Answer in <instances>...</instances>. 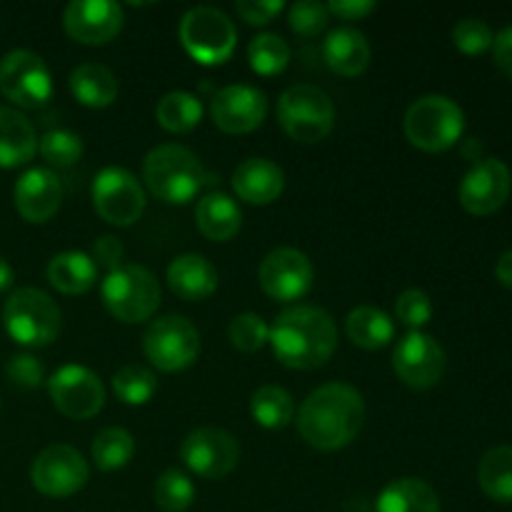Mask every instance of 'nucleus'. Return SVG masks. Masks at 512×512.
Wrapping results in <instances>:
<instances>
[{
    "label": "nucleus",
    "instance_id": "obj_47",
    "mask_svg": "<svg viewBox=\"0 0 512 512\" xmlns=\"http://www.w3.org/2000/svg\"><path fill=\"white\" fill-rule=\"evenodd\" d=\"M495 278L500 280V285L512 290V250L500 255L498 265H495Z\"/></svg>",
    "mask_w": 512,
    "mask_h": 512
},
{
    "label": "nucleus",
    "instance_id": "obj_36",
    "mask_svg": "<svg viewBox=\"0 0 512 512\" xmlns=\"http://www.w3.org/2000/svg\"><path fill=\"white\" fill-rule=\"evenodd\" d=\"M153 500L165 512H185L195 503V485L183 470H165L153 485Z\"/></svg>",
    "mask_w": 512,
    "mask_h": 512
},
{
    "label": "nucleus",
    "instance_id": "obj_11",
    "mask_svg": "<svg viewBox=\"0 0 512 512\" xmlns=\"http://www.w3.org/2000/svg\"><path fill=\"white\" fill-rule=\"evenodd\" d=\"M180 460L190 473L203 480H223L225 475L233 473L240 463V445L235 435L228 430L205 428L193 430L180 445Z\"/></svg>",
    "mask_w": 512,
    "mask_h": 512
},
{
    "label": "nucleus",
    "instance_id": "obj_28",
    "mask_svg": "<svg viewBox=\"0 0 512 512\" xmlns=\"http://www.w3.org/2000/svg\"><path fill=\"white\" fill-rule=\"evenodd\" d=\"M70 93L85 108H108L118 98V80L105 65L83 63L70 73Z\"/></svg>",
    "mask_w": 512,
    "mask_h": 512
},
{
    "label": "nucleus",
    "instance_id": "obj_44",
    "mask_svg": "<svg viewBox=\"0 0 512 512\" xmlns=\"http://www.w3.org/2000/svg\"><path fill=\"white\" fill-rule=\"evenodd\" d=\"M123 255L125 248L123 243H120V238H115V235H100L93 243L90 258H93V263L98 265V268H105L108 273H113V270H118L120 265H123Z\"/></svg>",
    "mask_w": 512,
    "mask_h": 512
},
{
    "label": "nucleus",
    "instance_id": "obj_10",
    "mask_svg": "<svg viewBox=\"0 0 512 512\" xmlns=\"http://www.w3.org/2000/svg\"><path fill=\"white\" fill-rule=\"evenodd\" d=\"M0 93L18 108H40L53 95V78L33 50H10L0 60Z\"/></svg>",
    "mask_w": 512,
    "mask_h": 512
},
{
    "label": "nucleus",
    "instance_id": "obj_38",
    "mask_svg": "<svg viewBox=\"0 0 512 512\" xmlns=\"http://www.w3.org/2000/svg\"><path fill=\"white\" fill-rule=\"evenodd\" d=\"M228 338L233 343V348H238L240 353H258L268 343L270 325L260 315L243 313L230 320Z\"/></svg>",
    "mask_w": 512,
    "mask_h": 512
},
{
    "label": "nucleus",
    "instance_id": "obj_41",
    "mask_svg": "<svg viewBox=\"0 0 512 512\" xmlns=\"http://www.w3.org/2000/svg\"><path fill=\"white\" fill-rule=\"evenodd\" d=\"M395 318L413 330L428 325L430 318H433V303H430L428 293L418 288L400 293L398 300H395Z\"/></svg>",
    "mask_w": 512,
    "mask_h": 512
},
{
    "label": "nucleus",
    "instance_id": "obj_25",
    "mask_svg": "<svg viewBox=\"0 0 512 512\" xmlns=\"http://www.w3.org/2000/svg\"><path fill=\"white\" fill-rule=\"evenodd\" d=\"M195 223H198V230L208 240L228 243L240 233L243 213H240L238 203L230 195L208 193L195 205Z\"/></svg>",
    "mask_w": 512,
    "mask_h": 512
},
{
    "label": "nucleus",
    "instance_id": "obj_6",
    "mask_svg": "<svg viewBox=\"0 0 512 512\" xmlns=\"http://www.w3.org/2000/svg\"><path fill=\"white\" fill-rule=\"evenodd\" d=\"M60 308L38 288H20L5 300L3 325L15 343L25 348L50 345L60 333Z\"/></svg>",
    "mask_w": 512,
    "mask_h": 512
},
{
    "label": "nucleus",
    "instance_id": "obj_20",
    "mask_svg": "<svg viewBox=\"0 0 512 512\" xmlns=\"http://www.w3.org/2000/svg\"><path fill=\"white\" fill-rule=\"evenodd\" d=\"M15 208L28 223H48L63 205V185L48 168H30L15 183Z\"/></svg>",
    "mask_w": 512,
    "mask_h": 512
},
{
    "label": "nucleus",
    "instance_id": "obj_22",
    "mask_svg": "<svg viewBox=\"0 0 512 512\" xmlns=\"http://www.w3.org/2000/svg\"><path fill=\"white\" fill-rule=\"evenodd\" d=\"M168 288L188 303H200L218 290V270L205 255L183 253L168 265Z\"/></svg>",
    "mask_w": 512,
    "mask_h": 512
},
{
    "label": "nucleus",
    "instance_id": "obj_3",
    "mask_svg": "<svg viewBox=\"0 0 512 512\" xmlns=\"http://www.w3.org/2000/svg\"><path fill=\"white\" fill-rule=\"evenodd\" d=\"M143 180L150 195L168 205H185L205 185V168L193 150L183 145H158L145 155Z\"/></svg>",
    "mask_w": 512,
    "mask_h": 512
},
{
    "label": "nucleus",
    "instance_id": "obj_13",
    "mask_svg": "<svg viewBox=\"0 0 512 512\" xmlns=\"http://www.w3.org/2000/svg\"><path fill=\"white\" fill-rule=\"evenodd\" d=\"M93 208L105 223L128 228L145 210L143 185L128 170L103 168L93 180Z\"/></svg>",
    "mask_w": 512,
    "mask_h": 512
},
{
    "label": "nucleus",
    "instance_id": "obj_15",
    "mask_svg": "<svg viewBox=\"0 0 512 512\" xmlns=\"http://www.w3.org/2000/svg\"><path fill=\"white\" fill-rule=\"evenodd\" d=\"M258 280L268 298L278 303H295L310 293L315 270L303 250L275 248L260 263Z\"/></svg>",
    "mask_w": 512,
    "mask_h": 512
},
{
    "label": "nucleus",
    "instance_id": "obj_7",
    "mask_svg": "<svg viewBox=\"0 0 512 512\" xmlns=\"http://www.w3.org/2000/svg\"><path fill=\"white\" fill-rule=\"evenodd\" d=\"M103 303L120 323H145L160 305L158 278L143 265H120L103 280Z\"/></svg>",
    "mask_w": 512,
    "mask_h": 512
},
{
    "label": "nucleus",
    "instance_id": "obj_29",
    "mask_svg": "<svg viewBox=\"0 0 512 512\" xmlns=\"http://www.w3.org/2000/svg\"><path fill=\"white\" fill-rule=\"evenodd\" d=\"M345 330H348V338L353 340V345L363 350L385 348L395 335V325L390 315L383 313L380 308H373V305L355 308L345 320Z\"/></svg>",
    "mask_w": 512,
    "mask_h": 512
},
{
    "label": "nucleus",
    "instance_id": "obj_19",
    "mask_svg": "<svg viewBox=\"0 0 512 512\" xmlns=\"http://www.w3.org/2000/svg\"><path fill=\"white\" fill-rule=\"evenodd\" d=\"M65 33L83 45H105L123 28V8L110 0H73L63 13Z\"/></svg>",
    "mask_w": 512,
    "mask_h": 512
},
{
    "label": "nucleus",
    "instance_id": "obj_9",
    "mask_svg": "<svg viewBox=\"0 0 512 512\" xmlns=\"http://www.w3.org/2000/svg\"><path fill=\"white\" fill-rule=\"evenodd\" d=\"M145 358L163 373H180L200 355V333L183 315H165L150 323L143 335Z\"/></svg>",
    "mask_w": 512,
    "mask_h": 512
},
{
    "label": "nucleus",
    "instance_id": "obj_4",
    "mask_svg": "<svg viewBox=\"0 0 512 512\" xmlns=\"http://www.w3.org/2000/svg\"><path fill=\"white\" fill-rule=\"evenodd\" d=\"M278 123L295 143H320L335 125V105L318 85H290L278 98Z\"/></svg>",
    "mask_w": 512,
    "mask_h": 512
},
{
    "label": "nucleus",
    "instance_id": "obj_27",
    "mask_svg": "<svg viewBox=\"0 0 512 512\" xmlns=\"http://www.w3.org/2000/svg\"><path fill=\"white\" fill-rule=\"evenodd\" d=\"M378 512H440V498L425 480L398 478L383 488L375 503Z\"/></svg>",
    "mask_w": 512,
    "mask_h": 512
},
{
    "label": "nucleus",
    "instance_id": "obj_46",
    "mask_svg": "<svg viewBox=\"0 0 512 512\" xmlns=\"http://www.w3.org/2000/svg\"><path fill=\"white\" fill-rule=\"evenodd\" d=\"M493 58L495 65L512 80V25H508V28L500 30V33L495 35Z\"/></svg>",
    "mask_w": 512,
    "mask_h": 512
},
{
    "label": "nucleus",
    "instance_id": "obj_43",
    "mask_svg": "<svg viewBox=\"0 0 512 512\" xmlns=\"http://www.w3.org/2000/svg\"><path fill=\"white\" fill-rule=\"evenodd\" d=\"M285 10L283 0H238L235 13L248 25H268Z\"/></svg>",
    "mask_w": 512,
    "mask_h": 512
},
{
    "label": "nucleus",
    "instance_id": "obj_30",
    "mask_svg": "<svg viewBox=\"0 0 512 512\" xmlns=\"http://www.w3.org/2000/svg\"><path fill=\"white\" fill-rule=\"evenodd\" d=\"M478 483L495 503H512V445H498L483 455Z\"/></svg>",
    "mask_w": 512,
    "mask_h": 512
},
{
    "label": "nucleus",
    "instance_id": "obj_2",
    "mask_svg": "<svg viewBox=\"0 0 512 512\" xmlns=\"http://www.w3.org/2000/svg\"><path fill=\"white\" fill-rule=\"evenodd\" d=\"M268 343L285 368H323L338 348L335 320L315 305H293L275 318Z\"/></svg>",
    "mask_w": 512,
    "mask_h": 512
},
{
    "label": "nucleus",
    "instance_id": "obj_21",
    "mask_svg": "<svg viewBox=\"0 0 512 512\" xmlns=\"http://www.w3.org/2000/svg\"><path fill=\"white\" fill-rule=\"evenodd\" d=\"M233 190L240 200L250 205H270L283 195L285 173L278 163L268 158H248L235 168Z\"/></svg>",
    "mask_w": 512,
    "mask_h": 512
},
{
    "label": "nucleus",
    "instance_id": "obj_34",
    "mask_svg": "<svg viewBox=\"0 0 512 512\" xmlns=\"http://www.w3.org/2000/svg\"><path fill=\"white\" fill-rule=\"evenodd\" d=\"M155 390H158V380H155L153 370H148L145 365H123V368L113 375V393L118 395L120 403L125 405L150 403Z\"/></svg>",
    "mask_w": 512,
    "mask_h": 512
},
{
    "label": "nucleus",
    "instance_id": "obj_8",
    "mask_svg": "<svg viewBox=\"0 0 512 512\" xmlns=\"http://www.w3.org/2000/svg\"><path fill=\"white\" fill-rule=\"evenodd\" d=\"M180 43L200 65H220L233 55L238 30L223 10L198 5L180 20Z\"/></svg>",
    "mask_w": 512,
    "mask_h": 512
},
{
    "label": "nucleus",
    "instance_id": "obj_33",
    "mask_svg": "<svg viewBox=\"0 0 512 512\" xmlns=\"http://www.w3.org/2000/svg\"><path fill=\"white\" fill-rule=\"evenodd\" d=\"M135 455V440L125 428H105L95 435L93 445H90V458H93L95 468L105 470H120L133 460Z\"/></svg>",
    "mask_w": 512,
    "mask_h": 512
},
{
    "label": "nucleus",
    "instance_id": "obj_37",
    "mask_svg": "<svg viewBox=\"0 0 512 512\" xmlns=\"http://www.w3.org/2000/svg\"><path fill=\"white\" fill-rule=\"evenodd\" d=\"M38 150L45 163L53 165V168H70V165L83 158V140H80L78 133H70V130H48L38 140Z\"/></svg>",
    "mask_w": 512,
    "mask_h": 512
},
{
    "label": "nucleus",
    "instance_id": "obj_48",
    "mask_svg": "<svg viewBox=\"0 0 512 512\" xmlns=\"http://www.w3.org/2000/svg\"><path fill=\"white\" fill-rule=\"evenodd\" d=\"M13 278H15L13 268H10L8 260L0 255V293H3V290H8L10 285H13Z\"/></svg>",
    "mask_w": 512,
    "mask_h": 512
},
{
    "label": "nucleus",
    "instance_id": "obj_39",
    "mask_svg": "<svg viewBox=\"0 0 512 512\" xmlns=\"http://www.w3.org/2000/svg\"><path fill=\"white\" fill-rule=\"evenodd\" d=\"M330 13L323 3L315 0H300V3L288 8V25L293 33L303 35V38H313V35L323 33L328 25Z\"/></svg>",
    "mask_w": 512,
    "mask_h": 512
},
{
    "label": "nucleus",
    "instance_id": "obj_35",
    "mask_svg": "<svg viewBox=\"0 0 512 512\" xmlns=\"http://www.w3.org/2000/svg\"><path fill=\"white\" fill-rule=\"evenodd\" d=\"M248 60L258 75H278L290 63V45L275 33L255 35L248 45Z\"/></svg>",
    "mask_w": 512,
    "mask_h": 512
},
{
    "label": "nucleus",
    "instance_id": "obj_5",
    "mask_svg": "<svg viewBox=\"0 0 512 512\" xmlns=\"http://www.w3.org/2000/svg\"><path fill=\"white\" fill-rule=\"evenodd\" d=\"M405 138L425 153L453 148L465 128V115L455 100L445 95H423L408 108L403 120Z\"/></svg>",
    "mask_w": 512,
    "mask_h": 512
},
{
    "label": "nucleus",
    "instance_id": "obj_23",
    "mask_svg": "<svg viewBox=\"0 0 512 512\" xmlns=\"http://www.w3.org/2000/svg\"><path fill=\"white\" fill-rule=\"evenodd\" d=\"M323 55L333 73L343 75V78H355V75L368 70L373 50H370L368 38L360 30L338 28L325 38Z\"/></svg>",
    "mask_w": 512,
    "mask_h": 512
},
{
    "label": "nucleus",
    "instance_id": "obj_32",
    "mask_svg": "<svg viewBox=\"0 0 512 512\" xmlns=\"http://www.w3.org/2000/svg\"><path fill=\"white\" fill-rule=\"evenodd\" d=\"M155 118H158L160 128L168 130V133H190L203 120V103L193 93L173 90V93L160 98Z\"/></svg>",
    "mask_w": 512,
    "mask_h": 512
},
{
    "label": "nucleus",
    "instance_id": "obj_31",
    "mask_svg": "<svg viewBox=\"0 0 512 512\" xmlns=\"http://www.w3.org/2000/svg\"><path fill=\"white\" fill-rule=\"evenodd\" d=\"M250 415L265 430H283L293 423L295 403L280 385H263L250 398Z\"/></svg>",
    "mask_w": 512,
    "mask_h": 512
},
{
    "label": "nucleus",
    "instance_id": "obj_12",
    "mask_svg": "<svg viewBox=\"0 0 512 512\" xmlns=\"http://www.w3.org/2000/svg\"><path fill=\"white\" fill-rule=\"evenodd\" d=\"M90 478L88 460L73 445H50L30 465V483L45 498H70Z\"/></svg>",
    "mask_w": 512,
    "mask_h": 512
},
{
    "label": "nucleus",
    "instance_id": "obj_45",
    "mask_svg": "<svg viewBox=\"0 0 512 512\" xmlns=\"http://www.w3.org/2000/svg\"><path fill=\"white\" fill-rule=\"evenodd\" d=\"M325 8H328L330 15H335L340 20H360L373 13L378 5L373 0H330Z\"/></svg>",
    "mask_w": 512,
    "mask_h": 512
},
{
    "label": "nucleus",
    "instance_id": "obj_1",
    "mask_svg": "<svg viewBox=\"0 0 512 512\" xmlns=\"http://www.w3.org/2000/svg\"><path fill=\"white\" fill-rule=\"evenodd\" d=\"M365 423V400L353 385L328 383L315 388L298 410L305 443L323 453L343 450L358 438Z\"/></svg>",
    "mask_w": 512,
    "mask_h": 512
},
{
    "label": "nucleus",
    "instance_id": "obj_16",
    "mask_svg": "<svg viewBox=\"0 0 512 512\" xmlns=\"http://www.w3.org/2000/svg\"><path fill=\"white\" fill-rule=\"evenodd\" d=\"M445 350L433 335L410 330L393 350V370L408 388L425 390L440 383L445 373Z\"/></svg>",
    "mask_w": 512,
    "mask_h": 512
},
{
    "label": "nucleus",
    "instance_id": "obj_42",
    "mask_svg": "<svg viewBox=\"0 0 512 512\" xmlns=\"http://www.w3.org/2000/svg\"><path fill=\"white\" fill-rule=\"evenodd\" d=\"M5 378H8L15 388L35 390L43 385L45 370L35 355L18 353L8 360V365H5Z\"/></svg>",
    "mask_w": 512,
    "mask_h": 512
},
{
    "label": "nucleus",
    "instance_id": "obj_18",
    "mask_svg": "<svg viewBox=\"0 0 512 512\" xmlns=\"http://www.w3.org/2000/svg\"><path fill=\"white\" fill-rule=\"evenodd\" d=\"M512 173L498 158H483L465 173L460 183V205L470 215H493L508 203Z\"/></svg>",
    "mask_w": 512,
    "mask_h": 512
},
{
    "label": "nucleus",
    "instance_id": "obj_24",
    "mask_svg": "<svg viewBox=\"0 0 512 512\" xmlns=\"http://www.w3.org/2000/svg\"><path fill=\"white\" fill-rule=\"evenodd\" d=\"M38 150V135L30 120L15 108L0 105V168H20L33 160Z\"/></svg>",
    "mask_w": 512,
    "mask_h": 512
},
{
    "label": "nucleus",
    "instance_id": "obj_14",
    "mask_svg": "<svg viewBox=\"0 0 512 512\" xmlns=\"http://www.w3.org/2000/svg\"><path fill=\"white\" fill-rule=\"evenodd\" d=\"M48 395L55 410L70 420H90L103 410L105 388L98 373L85 365H63L48 380Z\"/></svg>",
    "mask_w": 512,
    "mask_h": 512
},
{
    "label": "nucleus",
    "instance_id": "obj_40",
    "mask_svg": "<svg viewBox=\"0 0 512 512\" xmlns=\"http://www.w3.org/2000/svg\"><path fill=\"white\" fill-rule=\"evenodd\" d=\"M493 30L488 23L478 18H463L453 28V43L460 53L465 55H480L488 48H493Z\"/></svg>",
    "mask_w": 512,
    "mask_h": 512
},
{
    "label": "nucleus",
    "instance_id": "obj_26",
    "mask_svg": "<svg viewBox=\"0 0 512 512\" xmlns=\"http://www.w3.org/2000/svg\"><path fill=\"white\" fill-rule=\"evenodd\" d=\"M98 280V265L88 253L65 250L48 263V283L65 295H83Z\"/></svg>",
    "mask_w": 512,
    "mask_h": 512
},
{
    "label": "nucleus",
    "instance_id": "obj_17",
    "mask_svg": "<svg viewBox=\"0 0 512 512\" xmlns=\"http://www.w3.org/2000/svg\"><path fill=\"white\" fill-rule=\"evenodd\" d=\"M215 128L228 135L253 133L268 115V95L255 85H225L210 100Z\"/></svg>",
    "mask_w": 512,
    "mask_h": 512
}]
</instances>
